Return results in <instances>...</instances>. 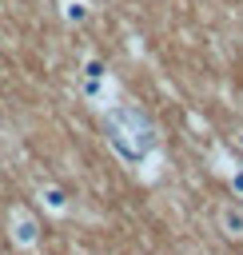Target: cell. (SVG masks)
Listing matches in <instances>:
<instances>
[{
	"label": "cell",
	"instance_id": "6da1fadb",
	"mask_svg": "<svg viewBox=\"0 0 243 255\" xmlns=\"http://www.w3.org/2000/svg\"><path fill=\"white\" fill-rule=\"evenodd\" d=\"M108 143L116 147V155H120L123 163L139 167L147 155H155L159 135H155V124H151L139 108L116 104V108L108 112Z\"/></svg>",
	"mask_w": 243,
	"mask_h": 255
},
{
	"label": "cell",
	"instance_id": "7a4b0ae2",
	"mask_svg": "<svg viewBox=\"0 0 243 255\" xmlns=\"http://www.w3.org/2000/svg\"><path fill=\"white\" fill-rule=\"evenodd\" d=\"M8 227H12V243H16V247L32 251V247L40 243V223H36L28 211H12V215H8Z\"/></svg>",
	"mask_w": 243,
	"mask_h": 255
},
{
	"label": "cell",
	"instance_id": "3957f363",
	"mask_svg": "<svg viewBox=\"0 0 243 255\" xmlns=\"http://www.w3.org/2000/svg\"><path fill=\"white\" fill-rule=\"evenodd\" d=\"M219 231H223L227 239H243V207L223 203V207H219Z\"/></svg>",
	"mask_w": 243,
	"mask_h": 255
},
{
	"label": "cell",
	"instance_id": "277c9868",
	"mask_svg": "<svg viewBox=\"0 0 243 255\" xmlns=\"http://www.w3.org/2000/svg\"><path fill=\"white\" fill-rule=\"evenodd\" d=\"M80 92H84L92 104H108V100H112V76H104V80L80 76Z\"/></svg>",
	"mask_w": 243,
	"mask_h": 255
},
{
	"label": "cell",
	"instance_id": "5b68a950",
	"mask_svg": "<svg viewBox=\"0 0 243 255\" xmlns=\"http://www.w3.org/2000/svg\"><path fill=\"white\" fill-rule=\"evenodd\" d=\"M60 12H64V20H68V24H88V20H92L88 0H60Z\"/></svg>",
	"mask_w": 243,
	"mask_h": 255
},
{
	"label": "cell",
	"instance_id": "8992f818",
	"mask_svg": "<svg viewBox=\"0 0 243 255\" xmlns=\"http://www.w3.org/2000/svg\"><path fill=\"white\" fill-rule=\"evenodd\" d=\"M40 199H44V207L52 215H68V195L60 187H40Z\"/></svg>",
	"mask_w": 243,
	"mask_h": 255
},
{
	"label": "cell",
	"instance_id": "52a82bcc",
	"mask_svg": "<svg viewBox=\"0 0 243 255\" xmlns=\"http://www.w3.org/2000/svg\"><path fill=\"white\" fill-rule=\"evenodd\" d=\"M80 76H92V80H104V76H108V64H104L100 56H84V64H80Z\"/></svg>",
	"mask_w": 243,
	"mask_h": 255
},
{
	"label": "cell",
	"instance_id": "ba28073f",
	"mask_svg": "<svg viewBox=\"0 0 243 255\" xmlns=\"http://www.w3.org/2000/svg\"><path fill=\"white\" fill-rule=\"evenodd\" d=\"M227 179H231V191H235V199H243V167L227 171Z\"/></svg>",
	"mask_w": 243,
	"mask_h": 255
},
{
	"label": "cell",
	"instance_id": "9c48e42d",
	"mask_svg": "<svg viewBox=\"0 0 243 255\" xmlns=\"http://www.w3.org/2000/svg\"><path fill=\"white\" fill-rule=\"evenodd\" d=\"M231 147H235V151H243V128H235V131H231Z\"/></svg>",
	"mask_w": 243,
	"mask_h": 255
}]
</instances>
